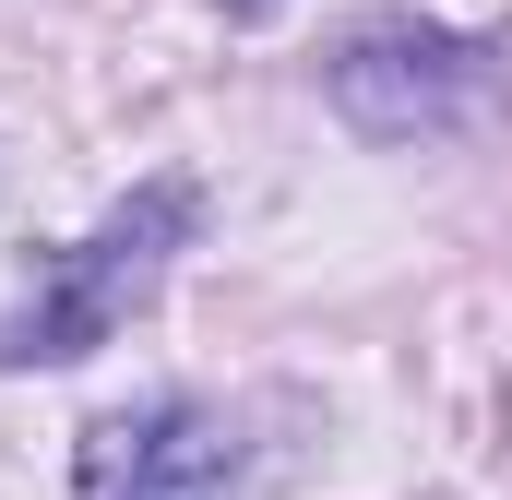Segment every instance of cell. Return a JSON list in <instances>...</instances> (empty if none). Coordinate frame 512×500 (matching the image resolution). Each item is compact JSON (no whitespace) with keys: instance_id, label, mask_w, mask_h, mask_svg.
I'll use <instances>...</instances> for the list:
<instances>
[{"instance_id":"3","label":"cell","mask_w":512,"mask_h":500,"mask_svg":"<svg viewBox=\"0 0 512 500\" xmlns=\"http://www.w3.org/2000/svg\"><path fill=\"white\" fill-rule=\"evenodd\" d=\"M227 489H239V429L191 393L96 417L72 465V500H227Z\"/></svg>"},{"instance_id":"2","label":"cell","mask_w":512,"mask_h":500,"mask_svg":"<svg viewBox=\"0 0 512 500\" xmlns=\"http://www.w3.org/2000/svg\"><path fill=\"white\" fill-rule=\"evenodd\" d=\"M322 84H334L346 131H370V143H441V131L501 120V60L441 24H358Z\"/></svg>"},{"instance_id":"1","label":"cell","mask_w":512,"mask_h":500,"mask_svg":"<svg viewBox=\"0 0 512 500\" xmlns=\"http://www.w3.org/2000/svg\"><path fill=\"white\" fill-rule=\"evenodd\" d=\"M191 227H203V191H191V179H143L120 215H108L84 250H60L48 286L0 322V370H72V358H96L131 310L155 298L167 250L191 239Z\"/></svg>"}]
</instances>
